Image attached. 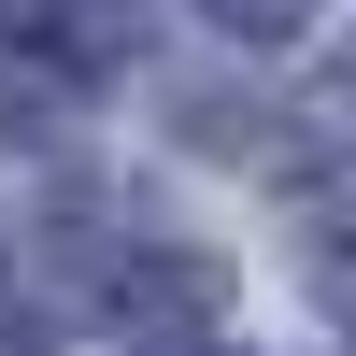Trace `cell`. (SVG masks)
Instances as JSON below:
<instances>
[{
	"label": "cell",
	"instance_id": "3",
	"mask_svg": "<svg viewBox=\"0 0 356 356\" xmlns=\"http://www.w3.org/2000/svg\"><path fill=\"white\" fill-rule=\"evenodd\" d=\"M328 285H342V300H356V243H342V271H328Z\"/></svg>",
	"mask_w": 356,
	"mask_h": 356
},
{
	"label": "cell",
	"instance_id": "1",
	"mask_svg": "<svg viewBox=\"0 0 356 356\" xmlns=\"http://www.w3.org/2000/svg\"><path fill=\"white\" fill-rule=\"evenodd\" d=\"M29 29H72V43H100V29H114V0H29Z\"/></svg>",
	"mask_w": 356,
	"mask_h": 356
},
{
	"label": "cell",
	"instance_id": "2",
	"mask_svg": "<svg viewBox=\"0 0 356 356\" xmlns=\"http://www.w3.org/2000/svg\"><path fill=\"white\" fill-rule=\"evenodd\" d=\"M228 29H300V0H214Z\"/></svg>",
	"mask_w": 356,
	"mask_h": 356
}]
</instances>
